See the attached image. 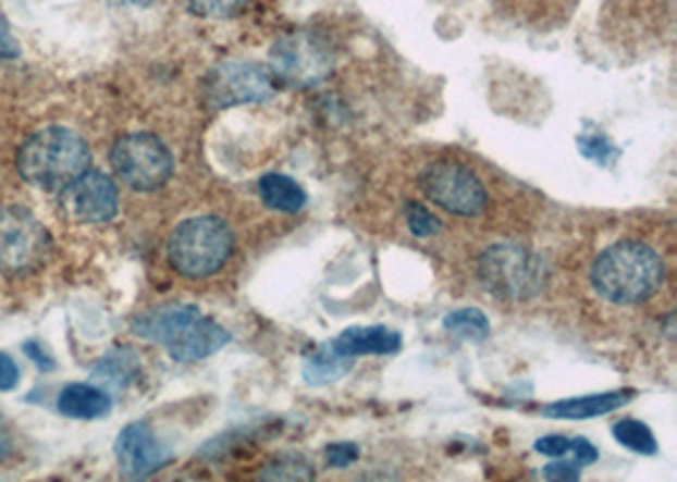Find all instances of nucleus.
<instances>
[{"label":"nucleus","instance_id":"1","mask_svg":"<svg viewBox=\"0 0 677 482\" xmlns=\"http://www.w3.org/2000/svg\"><path fill=\"white\" fill-rule=\"evenodd\" d=\"M137 338L158 343L179 363L204 361L231 341V333L194 305H160L133 320Z\"/></svg>","mask_w":677,"mask_h":482},{"label":"nucleus","instance_id":"2","mask_svg":"<svg viewBox=\"0 0 677 482\" xmlns=\"http://www.w3.org/2000/svg\"><path fill=\"white\" fill-rule=\"evenodd\" d=\"M665 280L663 257L648 244L619 242L596 257L591 267V285L614 305H637L650 300Z\"/></svg>","mask_w":677,"mask_h":482},{"label":"nucleus","instance_id":"3","mask_svg":"<svg viewBox=\"0 0 677 482\" xmlns=\"http://www.w3.org/2000/svg\"><path fill=\"white\" fill-rule=\"evenodd\" d=\"M91 163L89 145L69 127H46L21 145L19 173L28 186L64 190Z\"/></svg>","mask_w":677,"mask_h":482},{"label":"nucleus","instance_id":"4","mask_svg":"<svg viewBox=\"0 0 677 482\" xmlns=\"http://www.w3.org/2000/svg\"><path fill=\"white\" fill-rule=\"evenodd\" d=\"M234 249V234L224 219L196 217L175 226L168 242V259L183 277L201 280L217 274Z\"/></svg>","mask_w":677,"mask_h":482},{"label":"nucleus","instance_id":"5","mask_svg":"<svg viewBox=\"0 0 677 482\" xmlns=\"http://www.w3.org/2000/svg\"><path fill=\"white\" fill-rule=\"evenodd\" d=\"M51 236L23 206H0V274L26 277L49 259Z\"/></svg>","mask_w":677,"mask_h":482},{"label":"nucleus","instance_id":"6","mask_svg":"<svg viewBox=\"0 0 677 482\" xmlns=\"http://www.w3.org/2000/svg\"><path fill=\"white\" fill-rule=\"evenodd\" d=\"M480 277L503 300H530L545 285V264L515 244H492L480 259Z\"/></svg>","mask_w":677,"mask_h":482},{"label":"nucleus","instance_id":"7","mask_svg":"<svg viewBox=\"0 0 677 482\" xmlns=\"http://www.w3.org/2000/svg\"><path fill=\"white\" fill-rule=\"evenodd\" d=\"M272 76L295 87H312L333 72V49L315 30H295L282 36L269 51Z\"/></svg>","mask_w":677,"mask_h":482},{"label":"nucleus","instance_id":"8","mask_svg":"<svg viewBox=\"0 0 677 482\" xmlns=\"http://www.w3.org/2000/svg\"><path fill=\"white\" fill-rule=\"evenodd\" d=\"M112 168L125 186L135 190H156L165 186L173 173V156L156 135H125L112 148Z\"/></svg>","mask_w":677,"mask_h":482},{"label":"nucleus","instance_id":"9","mask_svg":"<svg viewBox=\"0 0 677 482\" xmlns=\"http://www.w3.org/2000/svg\"><path fill=\"white\" fill-rule=\"evenodd\" d=\"M419 186L429 201L442 206L454 217H480L488 206V190H484L482 181L467 165L452 163V160L427 165L424 173L419 175Z\"/></svg>","mask_w":677,"mask_h":482},{"label":"nucleus","instance_id":"10","mask_svg":"<svg viewBox=\"0 0 677 482\" xmlns=\"http://www.w3.org/2000/svg\"><path fill=\"white\" fill-rule=\"evenodd\" d=\"M206 97L217 110L267 102L274 97V76L251 61H224L206 79Z\"/></svg>","mask_w":677,"mask_h":482},{"label":"nucleus","instance_id":"11","mask_svg":"<svg viewBox=\"0 0 677 482\" xmlns=\"http://www.w3.org/2000/svg\"><path fill=\"white\" fill-rule=\"evenodd\" d=\"M61 206L79 224H107L118 217L120 194L110 175L87 168L61 190Z\"/></svg>","mask_w":677,"mask_h":482},{"label":"nucleus","instance_id":"12","mask_svg":"<svg viewBox=\"0 0 677 482\" xmlns=\"http://www.w3.org/2000/svg\"><path fill=\"white\" fill-rule=\"evenodd\" d=\"M114 455H118L122 475L135 480L148 478L171 462V453L145 422H133L120 432L118 442H114Z\"/></svg>","mask_w":677,"mask_h":482},{"label":"nucleus","instance_id":"13","mask_svg":"<svg viewBox=\"0 0 677 482\" xmlns=\"http://www.w3.org/2000/svg\"><path fill=\"white\" fill-rule=\"evenodd\" d=\"M402 335L391 327L373 325V327H348L333 341L337 354L356 358V356H391L402 350Z\"/></svg>","mask_w":677,"mask_h":482},{"label":"nucleus","instance_id":"14","mask_svg":"<svg viewBox=\"0 0 677 482\" xmlns=\"http://www.w3.org/2000/svg\"><path fill=\"white\" fill-rule=\"evenodd\" d=\"M635 399V392H606V394H589L579 399H561L556 404L543 407V417L551 419H591L604 417L610 411L625 407Z\"/></svg>","mask_w":677,"mask_h":482},{"label":"nucleus","instance_id":"15","mask_svg":"<svg viewBox=\"0 0 677 482\" xmlns=\"http://www.w3.org/2000/svg\"><path fill=\"white\" fill-rule=\"evenodd\" d=\"M57 407L72 419H102L112 411V396L89 384H69L61 388Z\"/></svg>","mask_w":677,"mask_h":482},{"label":"nucleus","instance_id":"16","mask_svg":"<svg viewBox=\"0 0 677 482\" xmlns=\"http://www.w3.org/2000/svg\"><path fill=\"white\" fill-rule=\"evenodd\" d=\"M259 196L264 206L282 213H297L303 211L307 203L305 188L299 186L295 178L282 173H267L264 178L259 181Z\"/></svg>","mask_w":677,"mask_h":482},{"label":"nucleus","instance_id":"17","mask_svg":"<svg viewBox=\"0 0 677 482\" xmlns=\"http://www.w3.org/2000/svg\"><path fill=\"white\" fill-rule=\"evenodd\" d=\"M348 371H350V358L337 354L333 343H328V346L318 348L310 358H307V363L303 369V379L312 386H325V384H335V381H341Z\"/></svg>","mask_w":677,"mask_h":482},{"label":"nucleus","instance_id":"18","mask_svg":"<svg viewBox=\"0 0 677 482\" xmlns=\"http://www.w3.org/2000/svg\"><path fill=\"white\" fill-rule=\"evenodd\" d=\"M137 373H140V361H137V356L127 348H118L102 358L95 376L118 388H125L137 379Z\"/></svg>","mask_w":677,"mask_h":482},{"label":"nucleus","instance_id":"19","mask_svg":"<svg viewBox=\"0 0 677 482\" xmlns=\"http://www.w3.org/2000/svg\"><path fill=\"white\" fill-rule=\"evenodd\" d=\"M444 331L457 335V338L461 341L480 343L490 335V320L482 310L461 308V310L450 312V316L444 318Z\"/></svg>","mask_w":677,"mask_h":482},{"label":"nucleus","instance_id":"20","mask_svg":"<svg viewBox=\"0 0 677 482\" xmlns=\"http://www.w3.org/2000/svg\"><path fill=\"white\" fill-rule=\"evenodd\" d=\"M612 434L621 447L632 449V453L657 455V449H660L655 434H652L650 427L640 422V419H629V417L619 419V422L612 427Z\"/></svg>","mask_w":677,"mask_h":482},{"label":"nucleus","instance_id":"21","mask_svg":"<svg viewBox=\"0 0 677 482\" xmlns=\"http://www.w3.org/2000/svg\"><path fill=\"white\" fill-rule=\"evenodd\" d=\"M576 145H579L583 158L594 160V163L602 168H610L614 160H619V150L614 148V143L602 133H583L576 137Z\"/></svg>","mask_w":677,"mask_h":482},{"label":"nucleus","instance_id":"22","mask_svg":"<svg viewBox=\"0 0 677 482\" xmlns=\"http://www.w3.org/2000/svg\"><path fill=\"white\" fill-rule=\"evenodd\" d=\"M406 221H409L411 234L421 236V239H427V236H434L442 226L440 219H436L434 213L421 203H406Z\"/></svg>","mask_w":677,"mask_h":482},{"label":"nucleus","instance_id":"23","mask_svg":"<svg viewBox=\"0 0 677 482\" xmlns=\"http://www.w3.org/2000/svg\"><path fill=\"white\" fill-rule=\"evenodd\" d=\"M246 0H186V5L201 18H229L238 13Z\"/></svg>","mask_w":677,"mask_h":482},{"label":"nucleus","instance_id":"24","mask_svg":"<svg viewBox=\"0 0 677 482\" xmlns=\"http://www.w3.org/2000/svg\"><path fill=\"white\" fill-rule=\"evenodd\" d=\"M358 457H360L358 447H356V445H350V442H341V445H330V447L325 449V460H328V465H330V468H337V470L350 468V465L356 462Z\"/></svg>","mask_w":677,"mask_h":482},{"label":"nucleus","instance_id":"25","mask_svg":"<svg viewBox=\"0 0 677 482\" xmlns=\"http://www.w3.org/2000/svg\"><path fill=\"white\" fill-rule=\"evenodd\" d=\"M574 449V437H564V434H549L536 442V453L549 455V457H566Z\"/></svg>","mask_w":677,"mask_h":482},{"label":"nucleus","instance_id":"26","mask_svg":"<svg viewBox=\"0 0 677 482\" xmlns=\"http://www.w3.org/2000/svg\"><path fill=\"white\" fill-rule=\"evenodd\" d=\"M543 478L545 480H579L581 472H579V465L576 462H566L564 457H558V462H551L543 468Z\"/></svg>","mask_w":677,"mask_h":482},{"label":"nucleus","instance_id":"27","mask_svg":"<svg viewBox=\"0 0 677 482\" xmlns=\"http://www.w3.org/2000/svg\"><path fill=\"white\" fill-rule=\"evenodd\" d=\"M21 381V369L8 354L0 350V392H13Z\"/></svg>","mask_w":677,"mask_h":482},{"label":"nucleus","instance_id":"28","mask_svg":"<svg viewBox=\"0 0 677 482\" xmlns=\"http://www.w3.org/2000/svg\"><path fill=\"white\" fill-rule=\"evenodd\" d=\"M19 57H21V46L13 38L5 15H0V59H19Z\"/></svg>","mask_w":677,"mask_h":482},{"label":"nucleus","instance_id":"29","mask_svg":"<svg viewBox=\"0 0 677 482\" xmlns=\"http://www.w3.org/2000/svg\"><path fill=\"white\" fill-rule=\"evenodd\" d=\"M23 354H26L41 371H53V366H57V361L49 356V350H46L44 346H38V343L34 341H28L26 346H23Z\"/></svg>","mask_w":677,"mask_h":482},{"label":"nucleus","instance_id":"30","mask_svg":"<svg viewBox=\"0 0 677 482\" xmlns=\"http://www.w3.org/2000/svg\"><path fill=\"white\" fill-rule=\"evenodd\" d=\"M8 453V440H5V434L0 432V457H3Z\"/></svg>","mask_w":677,"mask_h":482},{"label":"nucleus","instance_id":"31","mask_svg":"<svg viewBox=\"0 0 677 482\" xmlns=\"http://www.w3.org/2000/svg\"><path fill=\"white\" fill-rule=\"evenodd\" d=\"M120 3H133V5H150L152 0H120Z\"/></svg>","mask_w":677,"mask_h":482}]
</instances>
